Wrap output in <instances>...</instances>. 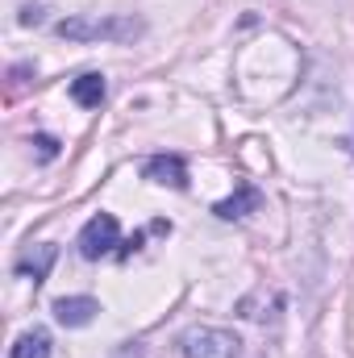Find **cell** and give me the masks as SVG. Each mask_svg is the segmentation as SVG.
I'll list each match as a JSON object with an SVG mask.
<instances>
[{"mask_svg":"<svg viewBox=\"0 0 354 358\" xmlns=\"http://www.w3.org/2000/svg\"><path fill=\"white\" fill-rule=\"evenodd\" d=\"M104 92H108L104 76H100V71H88V76H80V80L71 84V100H76V104H84V108H100Z\"/></svg>","mask_w":354,"mask_h":358,"instance_id":"8","label":"cell"},{"mask_svg":"<svg viewBox=\"0 0 354 358\" xmlns=\"http://www.w3.org/2000/svg\"><path fill=\"white\" fill-rule=\"evenodd\" d=\"M263 204V192L255 187V183H238V192L229 196V200H217L213 204V213L221 217V221H242L246 213H255Z\"/></svg>","mask_w":354,"mask_h":358,"instance_id":"6","label":"cell"},{"mask_svg":"<svg viewBox=\"0 0 354 358\" xmlns=\"http://www.w3.org/2000/svg\"><path fill=\"white\" fill-rule=\"evenodd\" d=\"M142 176L150 179V183H163V187H187V167H183L179 155H155V159H146Z\"/></svg>","mask_w":354,"mask_h":358,"instance_id":"5","label":"cell"},{"mask_svg":"<svg viewBox=\"0 0 354 358\" xmlns=\"http://www.w3.org/2000/svg\"><path fill=\"white\" fill-rule=\"evenodd\" d=\"M13 358H50V334L46 329H29L13 342Z\"/></svg>","mask_w":354,"mask_h":358,"instance_id":"9","label":"cell"},{"mask_svg":"<svg viewBox=\"0 0 354 358\" xmlns=\"http://www.w3.org/2000/svg\"><path fill=\"white\" fill-rule=\"evenodd\" d=\"M59 38L67 42H134L146 34L138 17H67L55 25Z\"/></svg>","mask_w":354,"mask_h":358,"instance_id":"1","label":"cell"},{"mask_svg":"<svg viewBox=\"0 0 354 358\" xmlns=\"http://www.w3.org/2000/svg\"><path fill=\"white\" fill-rule=\"evenodd\" d=\"M17 21H21V25H38V21H42V8H34V4H25Z\"/></svg>","mask_w":354,"mask_h":358,"instance_id":"11","label":"cell"},{"mask_svg":"<svg viewBox=\"0 0 354 358\" xmlns=\"http://www.w3.org/2000/svg\"><path fill=\"white\" fill-rule=\"evenodd\" d=\"M121 358H129V355H121Z\"/></svg>","mask_w":354,"mask_h":358,"instance_id":"13","label":"cell"},{"mask_svg":"<svg viewBox=\"0 0 354 358\" xmlns=\"http://www.w3.org/2000/svg\"><path fill=\"white\" fill-rule=\"evenodd\" d=\"M117 238H121L117 217L113 213H96L88 225L80 229V255L84 259H104V255H113V246H121Z\"/></svg>","mask_w":354,"mask_h":358,"instance_id":"3","label":"cell"},{"mask_svg":"<svg viewBox=\"0 0 354 358\" xmlns=\"http://www.w3.org/2000/svg\"><path fill=\"white\" fill-rule=\"evenodd\" d=\"M96 313H100V304H96L92 296H63V300H55V321L67 325V329H84V325H92Z\"/></svg>","mask_w":354,"mask_h":358,"instance_id":"4","label":"cell"},{"mask_svg":"<svg viewBox=\"0 0 354 358\" xmlns=\"http://www.w3.org/2000/svg\"><path fill=\"white\" fill-rule=\"evenodd\" d=\"M179 350L183 358H238L242 355V342L238 334L229 329H213V325H196L179 338Z\"/></svg>","mask_w":354,"mask_h":358,"instance_id":"2","label":"cell"},{"mask_svg":"<svg viewBox=\"0 0 354 358\" xmlns=\"http://www.w3.org/2000/svg\"><path fill=\"white\" fill-rule=\"evenodd\" d=\"M55 259H59V246H50V242H42V246H34V255H25L21 263H17V275L21 279H34V283H42L50 267H55Z\"/></svg>","mask_w":354,"mask_h":358,"instance_id":"7","label":"cell"},{"mask_svg":"<svg viewBox=\"0 0 354 358\" xmlns=\"http://www.w3.org/2000/svg\"><path fill=\"white\" fill-rule=\"evenodd\" d=\"M142 238H146V234H134V238H129V242H125V246H121V250H117V255H121V259H125V255H129V250H138V246H142Z\"/></svg>","mask_w":354,"mask_h":358,"instance_id":"12","label":"cell"},{"mask_svg":"<svg viewBox=\"0 0 354 358\" xmlns=\"http://www.w3.org/2000/svg\"><path fill=\"white\" fill-rule=\"evenodd\" d=\"M29 146L38 150V159H42V163H50V159H59V138H50V134H38V138H34Z\"/></svg>","mask_w":354,"mask_h":358,"instance_id":"10","label":"cell"}]
</instances>
